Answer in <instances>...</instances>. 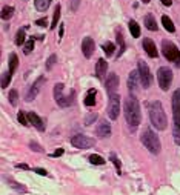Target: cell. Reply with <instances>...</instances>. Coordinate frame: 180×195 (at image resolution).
<instances>
[{"label":"cell","instance_id":"obj_18","mask_svg":"<svg viewBox=\"0 0 180 195\" xmlns=\"http://www.w3.org/2000/svg\"><path fill=\"white\" fill-rule=\"evenodd\" d=\"M143 23H145V28H146V29H149V31H157V23H156V20H154V17H152L151 14L145 16Z\"/></svg>","mask_w":180,"mask_h":195},{"label":"cell","instance_id":"obj_2","mask_svg":"<svg viewBox=\"0 0 180 195\" xmlns=\"http://www.w3.org/2000/svg\"><path fill=\"white\" fill-rule=\"evenodd\" d=\"M148 114H149V120L152 126L157 129V131H165L166 126H168V118H166V114L163 111L162 103L159 100H152L148 103Z\"/></svg>","mask_w":180,"mask_h":195},{"label":"cell","instance_id":"obj_11","mask_svg":"<svg viewBox=\"0 0 180 195\" xmlns=\"http://www.w3.org/2000/svg\"><path fill=\"white\" fill-rule=\"evenodd\" d=\"M105 88H106V92L109 95L116 94V89L119 88V77H117V74H114V72L108 74V78L105 82Z\"/></svg>","mask_w":180,"mask_h":195},{"label":"cell","instance_id":"obj_10","mask_svg":"<svg viewBox=\"0 0 180 195\" xmlns=\"http://www.w3.org/2000/svg\"><path fill=\"white\" fill-rule=\"evenodd\" d=\"M172 118L174 124L180 128V88L176 89L172 94Z\"/></svg>","mask_w":180,"mask_h":195},{"label":"cell","instance_id":"obj_26","mask_svg":"<svg viewBox=\"0 0 180 195\" xmlns=\"http://www.w3.org/2000/svg\"><path fill=\"white\" fill-rule=\"evenodd\" d=\"M13 14H14V6H5V8L2 9V18H3V20L11 18Z\"/></svg>","mask_w":180,"mask_h":195},{"label":"cell","instance_id":"obj_19","mask_svg":"<svg viewBox=\"0 0 180 195\" xmlns=\"http://www.w3.org/2000/svg\"><path fill=\"white\" fill-rule=\"evenodd\" d=\"M8 65H9V74H11V75H13V74H14V71H16V69H17V66H18V57H17V54H11V55H9V62H8Z\"/></svg>","mask_w":180,"mask_h":195},{"label":"cell","instance_id":"obj_27","mask_svg":"<svg viewBox=\"0 0 180 195\" xmlns=\"http://www.w3.org/2000/svg\"><path fill=\"white\" fill-rule=\"evenodd\" d=\"M59 18H60V5H57L54 8V16H53V23H51V29H54L55 26H57V23H59Z\"/></svg>","mask_w":180,"mask_h":195},{"label":"cell","instance_id":"obj_29","mask_svg":"<svg viewBox=\"0 0 180 195\" xmlns=\"http://www.w3.org/2000/svg\"><path fill=\"white\" fill-rule=\"evenodd\" d=\"M9 82H11V74L9 72H3L2 74V88L6 89L9 86Z\"/></svg>","mask_w":180,"mask_h":195},{"label":"cell","instance_id":"obj_28","mask_svg":"<svg viewBox=\"0 0 180 195\" xmlns=\"http://www.w3.org/2000/svg\"><path fill=\"white\" fill-rule=\"evenodd\" d=\"M8 98H9V103L13 105V106H16L18 102V92L16 89H11L9 91V95H8Z\"/></svg>","mask_w":180,"mask_h":195},{"label":"cell","instance_id":"obj_38","mask_svg":"<svg viewBox=\"0 0 180 195\" xmlns=\"http://www.w3.org/2000/svg\"><path fill=\"white\" fill-rule=\"evenodd\" d=\"M117 43L120 45V54H122L123 52V49H125V40H123L122 32H117Z\"/></svg>","mask_w":180,"mask_h":195},{"label":"cell","instance_id":"obj_43","mask_svg":"<svg viewBox=\"0 0 180 195\" xmlns=\"http://www.w3.org/2000/svg\"><path fill=\"white\" fill-rule=\"evenodd\" d=\"M43 82H45V77H39V78H37V82L34 83V86H37V88H40V85H42Z\"/></svg>","mask_w":180,"mask_h":195},{"label":"cell","instance_id":"obj_13","mask_svg":"<svg viewBox=\"0 0 180 195\" xmlns=\"http://www.w3.org/2000/svg\"><path fill=\"white\" fill-rule=\"evenodd\" d=\"M94 48H95L94 40L91 37H85L83 42H82V52H83V55L86 58H91V55L94 54Z\"/></svg>","mask_w":180,"mask_h":195},{"label":"cell","instance_id":"obj_44","mask_svg":"<svg viewBox=\"0 0 180 195\" xmlns=\"http://www.w3.org/2000/svg\"><path fill=\"white\" fill-rule=\"evenodd\" d=\"M60 155H63V149H57L55 152L51 154V157H60Z\"/></svg>","mask_w":180,"mask_h":195},{"label":"cell","instance_id":"obj_3","mask_svg":"<svg viewBox=\"0 0 180 195\" xmlns=\"http://www.w3.org/2000/svg\"><path fill=\"white\" fill-rule=\"evenodd\" d=\"M63 91H65V85H63V83H55V86H54V98H55V102H57V105H59V106H62V108H68V106H71L72 103H74L75 91L71 89L68 94H65Z\"/></svg>","mask_w":180,"mask_h":195},{"label":"cell","instance_id":"obj_33","mask_svg":"<svg viewBox=\"0 0 180 195\" xmlns=\"http://www.w3.org/2000/svg\"><path fill=\"white\" fill-rule=\"evenodd\" d=\"M8 183H9V186H11V188H14L17 192H26V188H25V186H22V184H18V183H16V181L8 180Z\"/></svg>","mask_w":180,"mask_h":195},{"label":"cell","instance_id":"obj_8","mask_svg":"<svg viewBox=\"0 0 180 195\" xmlns=\"http://www.w3.org/2000/svg\"><path fill=\"white\" fill-rule=\"evenodd\" d=\"M139 74H140V82L145 88H149L152 85V75H151V71H149V66L145 63L143 60H139Z\"/></svg>","mask_w":180,"mask_h":195},{"label":"cell","instance_id":"obj_15","mask_svg":"<svg viewBox=\"0 0 180 195\" xmlns=\"http://www.w3.org/2000/svg\"><path fill=\"white\" fill-rule=\"evenodd\" d=\"M26 117H28V122L33 124L36 129H39L40 132H43V131H45V124H43V120H42V118L37 115L36 112H28V114H26Z\"/></svg>","mask_w":180,"mask_h":195},{"label":"cell","instance_id":"obj_32","mask_svg":"<svg viewBox=\"0 0 180 195\" xmlns=\"http://www.w3.org/2000/svg\"><path fill=\"white\" fill-rule=\"evenodd\" d=\"M34 49V37H31L26 43H25V49H23V52L25 54H29L31 51Z\"/></svg>","mask_w":180,"mask_h":195},{"label":"cell","instance_id":"obj_7","mask_svg":"<svg viewBox=\"0 0 180 195\" xmlns=\"http://www.w3.org/2000/svg\"><path fill=\"white\" fill-rule=\"evenodd\" d=\"M120 114V95L111 94L108 98V117L111 120H116Z\"/></svg>","mask_w":180,"mask_h":195},{"label":"cell","instance_id":"obj_46","mask_svg":"<svg viewBox=\"0 0 180 195\" xmlns=\"http://www.w3.org/2000/svg\"><path fill=\"white\" fill-rule=\"evenodd\" d=\"M63 31H65V28H63V25H60V31H59V37H63Z\"/></svg>","mask_w":180,"mask_h":195},{"label":"cell","instance_id":"obj_34","mask_svg":"<svg viewBox=\"0 0 180 195\" xmlns=\"http://www.w3.org/2000/svg\"><path fill=\"white\" fill-rule=\"evenodd\" d=\"M90 161L92 164H105V160L102 158L100 155H95V154L90 155Z\"/></svg>","mask_w":180,"mask_h":195},{"label":"cell","instance_id":"obj_21","mask_svg":"<svg viewBox=\"0 0 180 195\" xmlns=\"http://www.w3.org/2000/svg\"><path fill=\"white\" fill-rule=\"evenodd\" d=\"M162 25L165 26V29H166L168 32H174V31H176V26H174L172 20L168 17V16H163L162 17Z\"/></svg>","mask_w":180,"mask_h":195},{"label":"cell","instance_id":"obj_5","mask_svg":"<svg viewBox=\"0 0 180 195\" xmlns=\"http://www.w3.org/2000/svg\"><path fill=\"white\" fill-rule=\"evenodd\" d=\"M162 52H163V55H165L166 60L174 62L177 66H180V51L177 49V46H176L172 42L163 40L162 42Z\"/></svg>","mask_w":180,"mask_h":195},{"label":"cell","instance_id":"obj_39","mask_svg":"<svg viewBox=\"0 0 180 195\" xmlns=\"http://www.w3.org/2000/svg\"><path fill=\"white\" fill-rule=\"evenodd\" d=\"M29 148H31L33 151H36V152H45V151H43V148H42L39 143H36V142H31V143H29Z\"/></svg>","mask_w":180,"mask_h":195},{"label":"cell","instance_id":"obj_9","mask_svg":"<svg viewBox=\"0 0 180 195\" xmlns=\"http://www.w3.org/2000/svg\"><path fill=\"white\" fill-rule=\"evenodd\" d=\"M71 144L77 149H90L94 146V140L86 137V135H82V134H77L71 137Z\"/></svg>","mask_w":180,"mask_h":195},{"label":"cell","instance_id":"obj_12","mask_svg":"<svg viewBox=\"0 0 180 195\" xmlns=\"http://www.w3.org/2000/svg\"><path fill=\"white\" fill-rule=\"evenodd\" d=\"M95 134L100 137V138H108L111 135V124L106 120H100L97 128H95Z\"/></svg>","mask_w":180,"mask_h":195},{"label":"cell","instance_id":"obj_30","mask_svg":"<svg viewBox=\"0 0 180 195\" xmlns=\"http://www.w3.org/2000/svg\"><path fill=\"white\" fill-rule=\"evenodd\" d=\"M55 62H57V55H55V54H53V55H49V58L46 60V65H45L46 71H51V69L54 68Z\"/></svg>","mask_w":180,"mask_h":195},{"label":"cell","instance_id":"obj_37","mask_svg":"<svg viewBox=\"0 0 180 195\" xmlns=\"http://www.w3.org/2000/svg\"><path fill=\"white\" fill-rule=\"evenodd\" d=\"M95 120H97V114H95V112H91V114H88V115H86V118H85V124L94 123Z\"/></svg>","mask_w":180,"mask_h":195},{"label":"cell","instance_id":"obj_17","mask_svg":"<svg viewBox=\"0 0 180 195\" xmlns=\"http://www.w3.org/2000/svg\"><path fill=\"white\" fill-rule=\"evenodd\" d=\"M106 71H108V62L105 58H99L95 63V75L99 78H102L103 74H106Z\"/></svg>","mask_w":180,"mask_h":195},{"label":"cell","instance_id":"obj_35","mask_svg":"<svg viewBox=\"0 0 180 195\" xmlns=\"http://www.w3.org/2000/svg\"><path fill=\"white\" fill-rule=\"evenodd\" d=\"M172 137H174L176 144H179L180 146V128L179 126H176V124H174V128H172Z\"/></svg>","mask_w":180,"mask_h":195},{"label":"cell","instance_id":"obj_25","mask_svg":"<svg viewBox=\"0 0 180 195\" xmlns=\"http://www.w3.org/2000/svg\"><path fill=\"white\" fill-rule=\"evenodd\" d=\"M103 52L106 54L108 57H111L112 54H114V51H116V46H114V43L112 42H106V43H103Z\"/></svg>","mask_w":180,"mask_h":195},{"label":"cell","instance_id":"obj_20","mask_svg":"<svg viewBox=\"0 0 180 195\" xmlns=\"http://www.w3.org/2000/svg\"><path fill=\"white\" fill-rule=\"evenodd\" d=\"M83 103H85L86 106H90V108L95 105V89H90V91H88V94H86Z\"/></svg>","mask_w":180,"mask_h":195},{"label":"cell","instance_id":"obj_45","mask_svg":"<svg viewBox=\"0 0 180 195\" xmlns=\"http://www.w3.org/2000/svg\"><path fill=\"white\" fill-rule=\"evenodd\" d=\"M160 2H162L165 6H171V5H172V0H160Z\"/></svg>","mask_w":180,"mask_h":195},{"label":"cell","instance_id":"obj_47","mask_svg":"<svg viewBox=\"0 0 180 195\" xmlns=\"http://www.w3.org/2000/svg\"><path fill=\"white\" fill-rule=\"evenodd\" d=\"M17 168H18V169H29V168H28V164H17Z\"/></svg>","mask_w":180,"mask_h":195},{"label":"cell","instance_id":"obj_41","mask_svg":"<svg viewBox=\"0 0 180 195\" xmlns=\"http://www.w3.org/2000/svg\"><path fill=\"white\" fill-rule=\"evenodd\" d=\"M34 172L39 174V175H43V177H46V175H48L46 169H42V168H34Z\"/></svg>","mask_w":180,"mask_h":195},{"label":"cell","instance_id":"obj_1","mask_svg":"<svg viewBox=\"0 0 180 195\" xmlns=\"http://www.w3.org/2000/svg\"><path fill=\"white\" fill-rule=\"evenodd\" d=\"M123 114H125V118L128 124L136 129L139 124H140V120H142V112H140V105L137 102V98L134 95L125 98V105H123Z\"/></svg>","mask_w":180,"mask_h":195},{"label":"cell","instance_id":"obj_16","mask_svg":"<svg viewBox=\"0 0 180 195\" xmlns=\"http://www.w3.org/2000/svg\"><path fill=\"white\" fill-rule=\"evenodd\" d=\"M142 46H143L145 52L148 54L151 58H156L159 52H157V48H156V45H154V42L151 40V38H145L143 43H142Z\"/></svg>","mask_w":180,"mask_h":195},{"label":"cell","instance_id":"obj_48","mask_svg":"<svg viewBox=\"0 0 180 195\" xmlns=\"http://www.w3.org/2000/svg\"><path fill=\"white\" fill-rule=\"evenodd\" d=\"M142 2H143V3H149V0H142Z\"/></svg>","mask_w":180,"mask_h":195},{"label":"cell","instance_id":"obj_24","mask_svg":"<svg viewBox=\"0 0 180 195\" xmlns=\"http://www.w3.org/2000/svg\"><path fill=\"white\" fill-rule=\"evenodd\" d=\"M37 94H39V88L33 85V86L29 88V91L26 92V95H25V100H26V102H33V100H34V98L37 97Z\"/></svg>","mask_w":180,"mask_h":195},{"label":"cell","instance_id":"obj_40","mask_svg":"<svg viewBox=\"0 0 180 195\" xmlns=\"http://www.w3.org/2000/svg\"><path fill=\"white\" fill-rule=\"evenodd\" d=\"M111 161H112V163L116 164V169H117V174L120 175V169H122V168H120V161H119V158H117V157H116L114 154L111 155Z\"/></svg>","mask_w":180,"mask_h":195},{"label":"cell","instance_id":"obj_14","mask_svg":"<svg viewBox=\"0 0 180 195\" xmlns=\"http://www.w3.org/2000/svg\"><path fill=\"white\" fill-rule=\"evenodd\" d=\"M139 80H140V74H139V71L129 72V77H128V89H129L131 94H136V92H137Z\"/></svg>","mask_w":180,"mask_h":195},{"label":"cell","instance_id":"obj_23","mask_svg":"<svg viewBox=\"0 0 180 195\" xmlns=\"http://www.w3.org/2000/svg\"><path fill=\"white\" fill-rule=\"evenodd\" d=\"M51 0H34V5H36L37 11H46L48 6H49Z\"/></svg>","mask_w":180,"mask_h":195},{"label":"cell","instance_id":"obj_36","mask_svg":"<svg viewBox=\"0 0 180 195\" xmlns=\"http://www.w3.org/2000/svg\"><path fill=\"white\" fill-rule=\"evenodd\" d=\"M17 120L20 124H23V126H28L29 124V122H28V117H26V114H23L22 111L17 114Z\"/></svg>","mask_w":180,"mask_h":195},{"label":"cell","instance_id":"obj_31","mask_svg":"<svg viewBox=\"0 0 180 195\" xmlns=\"http://www.w3.org/2000/svg\"><path fill=\"white\" fill-rule=\"evenodd\" d=\"M23 43H25V29H18L17 36H16V45L22 46Z\"/></svg>","mask_w":180,"mask_h":195},{"label":"cell","instance_id":"obj_22","mask_svg":"<svg viewBox=\"0 0 180 195\" xmlns=\"http://www.w3.org/2000/svg\"><path fill=\"white\" fill-rule=\"evenodd\" d=\"M128 25H129V32L132 34V37H136V38H137V37H140V26L137 25V22H136V20H129V23H128Z\"/></svg>","mask_w":180,"mask_h":195},{"label":"cell","instance_id":"obj_6","mask_svg":"<svg viewBox=\"0 0 180 195\" xmlns=\"http://www.w3.org/2000/svg\"><path fill=\"white\" fill-rule=\"evenodd\" d=\"M157 82H159V86L162 88V91H168L171 82H172V72H171V69L166 68V66L159 68V71H157Z\"/></svg>","mask_w":180,"mask_h":195},{"label":"cell","instance_id":"obj_4","mask_svg":"<svg viewBox=\"0 0 180 195\" xmlns=\"http://www.w3.org/2000/svg\"><path fill=\"white\" fill-rule=\"evenodd\" d=\"M140 140H142L143 146L151 154H156V155H157V154L160 152V140H159V137H157V134H156L154 131L145 129L143 132H142Z\"/></svg>","mask_w":180,"mask_h":195},{"label":"cell","instance_id":"obj_42","mask_svg":"<svg viewBox=\"0 0 180 195\" xmlns=\"http://www.w3.org/2000/svg\"><path fill=\"white\" fill-rule=\"evenodd\" d=\"M36 25H37V26L45 28V26L48 25V22H46V18H39V20H36Z\"/></svg>","mask_w":180,"mask_h":195}]
</instances>
